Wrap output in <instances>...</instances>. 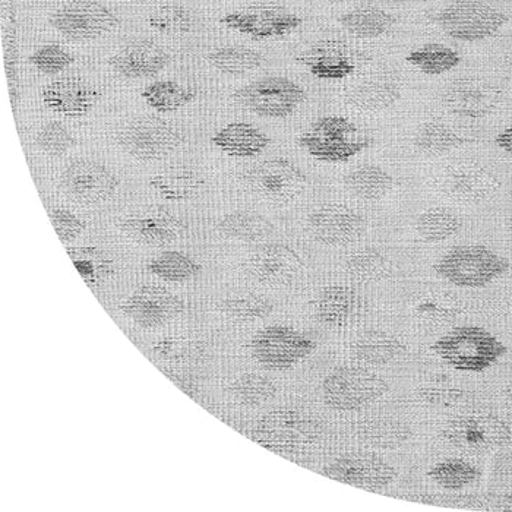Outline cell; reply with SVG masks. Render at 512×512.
<instances>
[{"label":"cell","instance_id":"cell-34","mask_svg":"<svg viewBox=\"0 0 512 512\" xmlns=\"http://www.w3.org/2000/svg\"><path fill=\"white\" fill-rule=\"evenodd\" d=\"M141 96L151 109L160 113H173L191 103L197 94L175 81H157L145 87Z\"/></svg>","mask_w":512,"mask_h":512},{"label":"cell","instance_id":"cell-9","mask_svg":"<svg viewBox=\"0 0 512 512\" xmlns=\"http://www.w3.org/2000/svg\"><path fill=\"white\" fill-rule=\"evenodd\" d=\"M221 24L254 40H270L289 36L303 20L284 6L261 3L224 15Z\"/></svg>","mask_w":512,"mask_h":512},{"label":"cell","instance_id":"cell-4","mask_svg":"<svg viewBox=\"0 0 512 512\" xmlns=\"http://www.w3.org/2000/svg\"><path fill=\"white\" fill-rule=\"evenodd\" d=\"M508 268L510 262L492 249L482 245H466L451 249L442 256L435 270L454 286L479 289L507 273Z\"/></svg>","mask_w":512,"mask_h":512},{"label":"cell","instance_id":"cell-17","mask_svg":"<svg viewBox=\"0 0 512 512\" xmlns=\"http://www.w3.org/2000/svg\"><path fill=\"white\" fill-rule=\"evenodd\" d=\"M302 261L292 249L284 245H262L246 261V270L259 283L267 286H284L299 274Z\"/></svg>","mask_w":512,"mask_h":512},{"label":"cell","instance_id":"cell-49","mask_svg":"<svg viewBox=\"0 0 512 512\" xmlns=\"http://www.w3.org/2000/svg\"><path fill=\"white\" fill-rule=\"evenodd\" d=\"M154 353L161 359H183L191 353V344L183 338H164L154 346Z\"/></svg>","mask_w":512,"mask_h":512},{"label":"cell","instance_id":"cell-23","mask_svg":"<svg viewBox=\"0 0 512 512\" xmlns=\"http://www.w3.org/2000/svg\"><path fill=\"white\" fill-rule=\"evenodd\" d=\"M299 60L314 77L330 81L349 78L356 69L349 52L341 44L333 41L316 44L311 50L303 53Z\"/></svg>","mask_w":512,"mask_h":512},{"label":"cell","instance_id":"cell-16","mask_svg":"<svg viewBox=\"0 0 512 512\" xmlns=\"http://www.w3.org/2000/svg\"><path fill=\"white\" fill-rule=\"evenodd\" d=\"M445 109L461 118L480 119L491 115L499 103V93L483 79L461 78L442 94Z\"/></svg>","mask_w":512,"mask_h":512},{"label":"cell","instance_id":"cell-7","mask_svg":"<svg viewBox=\"0 0 512 512\" xmlns=\"http://www.w3.org/2000/svg\"><path fill=\"white\" fill-rule=\"evenodd\" d=\"M118 144L139 161H157L172 154L182 144V135L166 120L138 118L118 132Z\"/></svg>","mask_w":512,"mask_h":512},{"label":"cell","instance_id":"cell-14","mask_svg":"<svg viewBox=\"0 0 512 512\" xmlns=\"http://www.w3.org/2000/svg\"><path fill=\"white\" fill-rule=\"evenodd\" d=\"M62 186L72 198L84 204H100L115 194V176L97 161L82 158L66 167Z\"/></svg>","mask_w":512,"mask_h":512},{"label":"cell","instance_id":"cell-48","mask_svg":"<svg viewBox=\"0 0 512 512\" xmlns=\"http://www.w3.org/2000/svg\"><path fill=\"white\" fill-rule=\"evenodd\" d=\"M50 220H52L59 239L65 243L77 239L85 229V224L82 223V220H79L71 211L63 210V208L53 210L50 213Z\"/></svg>","mask_w":512,"mask_h":512},{"label":"cell","instance_id":"cell-42","mask_svg":"<svg viewBox=\"0 0 512 512\" xmlns=\"http://www.w3.org/2000/svg\"><path fill=\"white\" fill-rule=\"evenodd\" d=\"M230 390L236 400L246 406H261V404L273 400L276 395V387L270 379L254 374L240 376L237 381L233 382Z\"/></svg>","mask_w":512,"mask_h":512},{"label":"cell","instance_id":"cell-11","mask_svg":"<svg viewBox=\"0 0 512 512\" xmlns=\"http://www.w3.org/2000/svg\"><path fill=\"white\" fill-rule=\"evenodd\" d=\"M315 343L305 334L289 327H268L252 338L251 350L264 368L281 371L293 368L312 352Z\"/></svg>","mask_w":512,"mask_h":512},{"label":"cell","instance_id":"cell-12","mask_svg":"<svg viewBox=\"0 0 512 512\" xmlns=\"http://www.w3.org/2000/svg\"><path fill=\"white\" fill-rule=\"evenodd\" d=\"M444 436L450 444L461 450L485 453L507 445L512 434L507 423L498 417L470 414L451 420L444 429Z\"/></svg>","mask_w":512,"mask_h":512},{"label":"cell","instance_id":"cell-38","mask_svg":"<svg viewBox=\"0 0 512 512\" xmlns=\"http://www.w3.org/2000/svg\"><path fill=\"white\" fill-rule=\"evenodd\" d=\"M148 25L164 36H185L194 30L195 18L185 6L166 5L150 15Z\"/></svg>","mask_w":512,"mask_h":512},{"label":"cell","instance_id":"cell-18","mask_svg":"<svg viewBox=\"0 0 512 512\" xmlns=\"http://www.w3.org/2000/svg\"><path fill=\"white\" fill-rule=\"evenodd\" d=\"M325 474L344 485L366 491H379L394 482L397 472L393 466L376 458H341L325 469Z\"/></svg>","mask_w":512,"mask_h":512},{"label":"cell","instance_id":"cell-21","mask_svg":"<svg viewBox=\"0 0 512 512\" xmlns=\"http://www.w3.org/2000/svg\"><path fill=\"white\" fill-rule=\"evenodd\" d=\"M44 106L66 118H82L93 109L99 93L78 78L50 82L41 93Z\"/></svg>","mask_w":512,"mask_h":512},{"label":"cell","instance_id":"cell-46","mask_svg":"<svg viewBox=\"0 0 512 512\" xmlns=\"http://www.w3.org/2000/svg\"><path fill=\"white\" fill-rule=\"evenodd\" d=\"M31 65L44 75H56L72 65L74 58L58 44H44L30 56Z\"/></svg>","mask_w":512,"mask_h":512},{"label":"cell","instance_id":"cell-26","mask_svg":"<svg viewBox=\"0 0 512 512\" xmlns=\"http://www.w3.org/2000/svg\"><path fill=\"white\" fill-rule=\"evenodd\" d=\"M344 30L359 39H378L394 27L395 17L376 6H360L338 18Z\"/></svg>","mask_w":512,"mask_h":512},{"label":"cell","instance_id":"cell-36","mask_svg":"<svg viewBox=\"0 0 512 512\" xmlns=\"http://www.w3.org/2000/svg\"><path fill=\"white\" fill-rule=\"evenodd\" d=\"M353 306V293L346 287L331 286L322 290L316 302V312L322 324L341 327L349 319Z\"/></svg>","mask_w":512,"mask_h":512},{"label":"cell","instance_id":"cell-54","mask_svg":"<svg viewBox=\"0 0 512 512\" xmlns=\"http://www.w3.org/2000/svg\"><path fill=\"white\" fill-rule=\"evenodd\" d=\"M510 229H511V232H512V217H511V220H510Z\"/></svg>","mask_w":512,"mask_h":512},{"label":"cell","instance_id":"cell-15","mask_svg":"<svg viewBox=\"0 0 512 512\" xmlns=\"http://www.w3.org/2000/svg\"><path fill=\"white\" fill-rule=\"evenodd\" d=\"M182 311L178 297L160 286L139 287L122 303L123 314L144 328L167 324Z\"/></svg>","mask_w":512,"mask_h":512},{"label":"cell","instance_id":"cell-32","mask_svg":"<svg viewBox=\"0 0 512 512\" xmlns=\"http://www.w3.org/2000/svg\"><path fill=\"white\" fill-rule=\"evenodd\" d=\"M406 60L422 74L438 77L457 68L461 56L445 44L428 43L410 52Z\"/></svg>","mask_w":512,"mask_h":512},{"label":"cell","instance_id":"cell-30","mask_svg":"<svg viewBox=\"0 0 512 512\" xmlns=\"http://www.w3.org/2000/svg\"><path fill=\"white\" fill-rule=\"evenodd\" d=\"M403 352L401 341L384 331H368L360 335L355 344L356 356L369 365H387Z\"/></svg>","mask_w":512,"mask_h":512},{"label":"cell","instance_id":"cell-29","mask_svg":"<svg viewBox=\"0 0 512 512\" xmlns=\"http://www.w3.org/2000/svg\"><path fill=\"white\" fill-rule=\"evenodd\" d=\"M347 189L356 197L366 199V201H375L385 197L391 191L394 185L393 176L374 164L357 167L350 172L344 179Z\"/></svg>","mask_w":512,"mask_h":512},{"label":"cell","instance_id":"cell-31","mask_svg":"<svg viewBox=\"0 0 512 512\" xmlns=\"http://www.w3.org/2000/svg\"><path fill=\"white\" fill-rule=\"evenodd\" d=\"M218 230L230 239L240 242H259L273 235L274 227L267 218L249 211H237L220 221Z\"/></svg>","mask_w":512,"mask_h":512},{"label":"cell","instance_id":"cell-50","mask_svg":"<svg viewBox=\"0 0 512 512\" xmlns=\"http://www.w3.org/2000/svg\"><path fill=\"white\" fill-rule=\"evenodd\" d=\"M420 400L428 401L431 404H451L460 400V390L453 388H423L419 391Z\"/></svg>","mask_w":512,"mask_h":512},{"label":"cell","instance_id":"cell-27","mask_svg":"<svg viewBox=\"0 0 512 512\" xmlns=\"http://www.w3.org/2000/svg\"><path fill=\"white\" fill-rule=\"evenodd\" d=\"M495 179L479 167H461L448 180V189L455 199L467 204L485 201L495 189Z\"/></svg>","mask_w":512,"mask_h":512},{"label":"cell","instance_id":"cell-6","mask_svg":"<svg viewBox=\"0 0 512 512\" xmlns=\"http://www.w3.org/2000/svg\"><path fill=\"white\" fill-rule=\"evenodd\" d=\"M233 100L237 106L261 118L284 119L306 100V91L292 79L265 77L237 90Z\"/></svg>","mask_w":512,"mask_h":512},{"label":"cell","instance_id":"cell-40","mask_svg":"<svg viewBox=\"0 0 512 512\" xmlns=\"http://www.w3.org/2000/svg\"><path fill=\"white\" fill-rule=\"evenodd\" d=\"M148 270L166 281H186L197 276L199 265L180 252L167 251L156 256L148 264Z\"/></svg>","mask_w":512,"mask_h":512},{"label":"cell","instance_id":"cell-2","mask_svg":"<svg viewBox=\"0 0 512 512\" xmlns=\"http://www.w3.org/2000/svg\"><path fill=\"white\" fill-rule=\"evenodd\" d=\"M321 423L299 410L281 409L265 414L254 429L262 447L280 455H305L321 442Z\"/></svg>","mask_w":512,"mask_h":512},{"label":"cell","instance_id":"cell-35","mask_svg":"<svg viewBox=\"0 0 512 512\" xmlns=\"http://www.w3.org/2000/svg\"><path fill=\"white\" fill-rule=\"evenodd\" d=\"M467 139L458 135L450 126L441 122H428L417 132L414 144L423 153L439 154L450 153L461 145L467 144Z\"/></svg>","mask_w":512,"mask_h":512},{"label":"cell","instance_id":"cell-22","mask_svg":"<svg viewBox=\"0 0 512 512\" xmlns=\"http://www.w3.org/2000/svg\"><path fill=\"white\" fill-rule=\"evenodd\" d=\"M120 229L141 245L160 248L175 242L182 235V221L166 211H148L139 216L129 217L120 224Z\"/></svg>","mask_w":512,"mask_h":512},{"label":"cell","instance_id":"cell-28","mask_svg":"<svg viewBox=\"0 0 512 512\" xmlns=\"http://www.w3.org/2000/svg\"><path fill=\"white\" fill-rule=\"evenodd\" d=\"M400 99V85L393 79L369 78L350 93V100L366 112H381Z\"/></svg>","mask_w":512,"mask_h":512},{"label":"cell","instance_id":"cell-45","mask_svg":"<svg viewBox=\"0 0 512 512\" xmlns=\"http://www.w3.org/2000/svg\"><path fill=\"white\" fill-rule=\"evenodd\" d=\"M37 147L50 157H60L74 147L71 132L59 122H49L37 134Z\"/></svg>","mask_w":512,"mask_h":512},{"label":"cell","instance_id":"cell-37","mask_svg":"<svg viewBox=\"0 0 512 512\" xmlns=\"http://www.w3.org/2000/svg\"><path fill=\"white\" fill-rule=\"evenodd\" d=\"M461 229L460 217L445 208L425 211L417 218V232L426 242L438 243L457 235Z\"/></svg>","mask_w":512,"mask_h":512},{"label":"cell","instance_id":"cell-3","mask_svg":"<svg viewBox=\"0 0 512 512\" xmlns=\"http://www.w3.org/2000/svg\"><path fill=\"white\" fill-rule=\"evenodd\" d=\"M300 147L325 163H346L372 144L371 139L343 116H324L300 135Z\"/></svg>","mask_w":512,"mask_h":512},{"label":"cell","instance_id":"cell-51","mask_svg":"<svg viewBox=\"0 0 512 512\" xmlns=\"http://www.w3.org/2000/svg\"><path fill=\"white\" fill-rule=\"evenodd\" d=\"M496 145L512 157V123L495 138Z\"/></svg>","mask_w":512,"mask_h":512},{"label":"cell","instance_id":"cell-55","mask_svg":"<svg viewBox=\"0 0 512 512\" xmlns=\"http://www.w3.org/2000/svg\"><path fill=\"white\" fill-rule=\"evenodd\" d=\"M511 393H512V384H511Z\"/></svg>","mask_w":512,"mask_h":512},{"label":"cell","instance_id":"cell-25","mask_svg":"<svg viewBox=\"0 0 512 512\" xmlns=\"http://www.w3.org/2000/svg\"><path fill=\"white\" fill-rule=\"evenodd\" d=\"M150 186L167 201L185 202L201 192L204 178L194 167L173 166L151 178Z\"/></svg>","mask_w":512,"mask_h":512},{"label":"cell","instance_id":"cell-8","mask_svg":"<svg viewBox=\"0 0 512 512\" xmlns=\"http://www.w3.org/2000/svg\"><path fill=\"white\" fill-rule=\"evenodd\" d=\"M388 384L374 372L360 368H341L325 378L322 385L328 406L350 412L368 406L381 398Z\"/></svg>","mask_w":512,"mask_h":512},{"label":"cell","instance_id":"cell-44","mask_svg":"<svg viewBox=\"0 0 512 512\" xmlns=\"http://www.w3.org/2000/svg\"><path fill=\"white\" fill-rule=\"evenodd\" d=\"M224 314L240 322H252L265 318L273 305L270 300L258 296L240 297V299L227 300L223 303Z\"/></svg>","mask_w":512,"mask_h":512},{"label":"cell","instance_id":"cell-10","mask_svg":"<svg viewBox=\"0 0 512 512\" xmlns=\"http://www.w3.org/2000/svg\"><path fill=\"white\" fill-rule=\"evenodd\" d=\"M49 21L62 36L74 41L100 39L119 25L118 17L109 8L91 0L68 3L53 12Z\"/></svg>","mask_w":512,"mask_h":512},{"label":"cell","instance_id":"cell-47","mask_svg":"<svg viewBox=\"0 0 512 512\" xmlns=\"http://www.w3.org/2000/svg\"><path fill=\"white\" fill-rule=\"evenodd\" d=\"M347 268L359 280H378L385 271L384 256L375 249H362L350 256Z\"/></svg>","mask_w":512,"mask_h":512},{"label":"cell","instance_id":"cell-1","mask_svg":"<svg viewBox=\"0 0 512 512\" xmlns=\"http://www.w3.org/2000/svg\"><path fill=\"white\" fill-rule=\"evenodd\" d=\"M432 350L445 365L458 372L480 374L507 353L501 340L480 327H458L435 341Z\"/></svg>","mask_w":512,"mask_h":512},{"label":"cell","instance_id":"cell-33","mask_svg":"<svg viewBox=\"0 0 512 512\" xmlns=\"http://www.w3.org/2000/svg\"><path fill=\"white\" fill-rule=\"evenodd\" d=\"M208 62L221 74L242 77L261 68L264 56L254 49L243 46L220 47L207 55Z\"/></svg>","mask_w":512,"mask_h":512},{"label":"cell","instance_id":"cell-41","mask_svg":"<svg viewBox=\"0 0 512 512\" xmlns=\"http://www.w3.org/2000/svg\"><path fill=\"white\" fill-rule=\"evenodd\" d=\"M429 477L441 488L460 491L477 479V470L464 460H445L432 467Z\"/></svg>","mask_w":512,"mask_h":512},{"label":"cell","instance_id":"cell-24","mask_svg":"<svg viewBox=\"0 0 512 512\" xmlns=\"http://www.w3.org/2000/svg\"><path fill=\"white\" fill-rule=\"evenodd\" d=\"M211 142L227 156L252 158L264 153L271 139L251 123L236 122L220 129Z\"/></svg>","mask_w":512,"mask_h":512},{"label":"cell","instance_id":"cell-19","mask_svg":"<svg viewBox=\"0 0 512 512\" xmlns=\"http://www.w3.org/2000/svg\"><path fill=\"white\" fill-rule=\"evenodd\" d=\"M169 55L156 41L137 39L129 41L112 59L113 71L129 79L151 78L160 74L167 63Z\"/></svg>","mask_w":512,"mask_h":512},{"label":"cell","instance_id":"cell-13","mask_svg":"<svg viewBox=\"0 0 512 512\" xmlns=\"http://www.w3.org/2000/svg\"><path fill=\"white\" fill-rule=\"evenodd\" d=\"M252 191L274 202H287L305 189L302 170L287 158H270L252 167L245 176Z\"/></svg>","mask_w":512,"mask_h":512},{"label":"cell","instance_id":"cell-53","mask_svg":"<svg viewBox=\"0 0 512 512\" xmlns=\"http://www.w3.org/2000/svg\"><path fill=\"white\" fill-rule=\"evenodd\" d=\"M134 2L148 3V2H156V0H134Z\"/></svg>","mask_w":512,"mask_h":512},{"label":"cell","instance_id":"cell-5","mask_svg":"<svg viewBox=\"0 0 512 512\" xmlns=\"http://www.w3.org/2000/svg\"><path fill=\"white\" fill-rule=\"evenodd\" d=\"M435 21L450 39L477 43L496 36L510 18L480 0H455L436 14Z\"/></svg>","mask_w":512,"mask_h":512},{"label":"cell","instance_id":"cell-39","mask_svg":"<svg viewBox=\"0 0 512 512\" xmlns=\"http://www.w3.org/2000/svg\"><path fill=\"white\" fill-rule=\"evenodd\" d=\"M75 267L88 284L103 281L113 271V262L106 252L97 248H68L66 249Z\"/></svg>","mask_w":512,"mask_h":512},{"label":"cell","instance_id":"cell-52","mask_svg":"<svg viewBox=\"0 0 512 512\" xmlns=\"http://www.w3.org/2000/svg\"><path fill=\"white\" fill-rule=\"evenodd\" d=\"M321 2L338 3V2H343V0H321Z\"/></svg>","mask_w":512,"mask_h":512},{"label":"cell","instance_id":"cell-20","mask_svg":"<svg viewBox=\"0 0 512 512\" xmlns=\"http://www.w3.org/2000/svg\"><path fill=\"white\" fill-rule=\"evenodd\" d=\"M362 227V217L344 205H324L309 216L312 235L324 245H346L356 239Z\"/></svg>","mask_w":512,"mask_h":512},{"label":"cell","instance_id":"cell-43","mask_svg":"<svg viewBox=\"0 0 512 512\" xmlns=\"http://www.w3.org/2000/svg\"><path fill=\"white\" fill-rule=\"evenodd\" d=\"M363 436L374 447L397 448L409 438V429L398 420L378 419L365 426Z\"/></svg>","mask_w":512,"mask_h":512}]
</instances>
